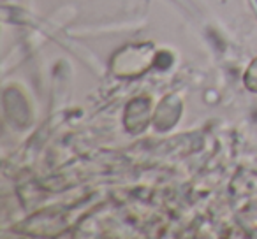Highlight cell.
<instances>
[{
	"instance_id": "obj_1",
	"label": "cell",
	"mask_w": 257,
	"mask_h": 239,
	"mask_svg": "<svg viewBox=\"0 0 257 239\" xmlns=\"http://www.w3.org/2000/svg\"><path fill=\"white\" fill-rule=\"evenodd\" d=\"M157 62V55L150 46H127L113 58V71L121 78H133L143 74L152 64Z\"/></svg>"
},
{
	"instance_id": "obj_2",
	"label": "cell",
	"mask_w": 257,
	"mask_h": 239,
	"mask_svg": "<svg viewBox=\"0 0 257 239\" xmlns=\"http://www.w3.org/2000/svg\"><path fill=\"white\" fill-rule=\"evenodd\" d=\"M150 120V100L148 99H136L128 104L125 109V127L131 132H140L147 127Z\"/></svg>"
},
{
	"instance_id": "obj_3",
	"label": "cell",
	"mask_w": 257,
	"mask_h": 239,
	"mask_svg": "<svg viewBox=\"0 0 257 239\" xmlns=\"http://www.w3.org/2000/svg\"><path fill=\"white\" fill-rule=\"evenodd\" d=\"M178 114H180V102H175V99H166L162 100V104L157 107L154 114V123L157 129H168L171 127L173 123L178 120Z\"/></svg>"
},
{
	"instance_id": "obj_4",
	"label": "cell",
	"mask_w": 257,
	"mask_h": 239,
	"mask_svg": "<svg viewBox=\"0 0 257 239\" xmlns=\"http://www.w3.org/2000/svg\"><path fill=\"white\" fill-rule=\"evenodd\" d=\"M245 85L248 86L250 90L257 92V58L253 60V64L248 67V71H246V74H245Z\"/></svg>"
}]
</instances>
